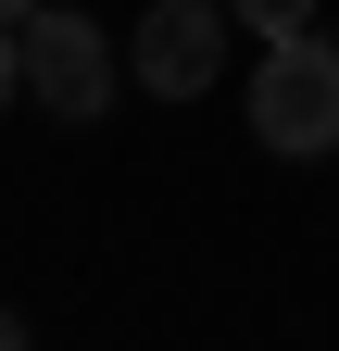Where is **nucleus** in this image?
I'll return each instance as SVG.
<instances>
[{"mask_svg":"<svg viewBox=\"0 0 339 351\" xmlns=\"http://www.w3.org/2000/svg\"><path fill=\"white\" fill-rule=\"evenodd\" d=\"M251 138L277 163H327L339 151V38L327 25L264 38V63H251Z\"/></svg>","mask_w":339,"mask_h":351,"instance_id":"f257e3e1","label":"nucleus"},{"mask_svg":"<svg viewBox=\"0 0 339 351\" xmlns=\"http://www.w3.org/2000/svg\"><path fill=\"white\" fill-rule=\"evenodd\" d=\"M13 38H25V101H38V113H63V125H101V113H113L126 63H113V38L75 13V0H51V13L13 25Z\"/></svg>","mask_w":339,"mask_h":351,"instance_id":"f03ea898","label":"nucleus"},{"mask_svg":"<svg viewBox=\"0 0 339 351\" xmlns=\"http://www.w3.org/2000/svg\"><path fill=\"white\" fill-rule=\"evenodd\" d=\"M126 75H139L151 101H201V88L226 75V13L214 0H151L139 38H126Z\"/></svg>","mask_w":339,"mask_h":351,"instance_id":"7ed1b4c3","label":"nucleus"},{"mask_svg":"<svg viewBox=\"0 0 339 351\" xmlns=\"http://www.w3.org/2000/svg\"><path fill=\"white\" fill-rule=\"evenodd\" d=\"M239 25H264V38H302V25H314V0H239Z\"/></svg>","mask_w":339,"mask_h":351,"instance_id":"20e7f679","label":"nucleus"},{"mask_svg":"<svg viewBox=\"0 0 339 351\" xmlns=\"http://www.w3.org/2000/svg\"><path fill=\"white\" fill-rule=\"evenodd\" d=\"M13 101H25V38L0 25V113H13Z\"/></svg>","mask_w":339,"mask_h":351,"instance_id":"39448f33","label":"nucleus"},{"mask_svg":"<svg viewBox=\"0 0 339 351\" xmlns=\"http://www.w3.org/2000/svg\"><path fill=\"white\" fill-rule=\"evenodd\" d=\"M38 13H51V0H0V25H38Z\"/></svg>","mask_w":339,"mask_h":351,"instance_id":"423d86ee","label":"nucleus"},{"mask_svg":"<svg viewBox=\"0 0 339 351\" xmlns=\"http://www.w3.org/2000/svg\"><path fill=\"white\" fill-rule=\"evenodd\" d=\"M0 351H25V314H13V301H0Z\"/></svg>","mask_w":339,"mask_h":351,"instance_id":"0eeeda50","label":"nucleus"}]
</instances>
